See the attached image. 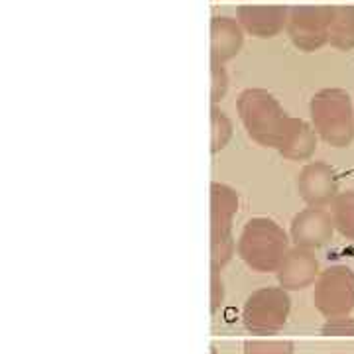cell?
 <instances>
[{"label":"cell","mask_w":354,"mask_h":354,"mask_svg":"<svg viewBox=\"0 0 354 354\" xmlns=\"http://www.w3.org/2000/svg\"><path fill=\"white\" fill-rule=\"evenodd\" d=\"M244 130L248 136L264 146L279 150L290 134L293 116L283 111L279 101L266 88H246L236 102Z\"/></svg>","instance_id":"cell-1"},{"label":"cell","mask_w":354,"mask_h":354,"mask_svg":"<svg viewBox=\"0 0 354 354\" xmlns=\"http://www.w3.org/2000/svg\"><path fill=\"white\" fill-rule=\"evenodd\" d=\"M236 250L242 262L254 272H276L290 250V236L276 221L256 216L242 228Z\"/></svg>","instance_id":"cell-2"},{"label":"cell","mask_w":354,"mask_h":354,"mask_svg":"<svg viewBox=\"0 0 354 354\" xmlns=\"http://www.w3.org/2000/svg\"><path fill=\"white\" fill-rule=\"evenodd\" d=\"M311 124L317 136L333 148H346L354 140V106L344 88H323L313 95Z\"/></svg>","instance_id":"cell-3"},{"label":"cell","mask_w":354,"mask_h":354,"mask_svg":"<svg viewBox=\"0 0 354 354\" xmlns=\"http://www.w3.org/2000/svg\"><path fill=\"white\" fill-rule=\"evenodd\" d=\"M239 211V193L225 183H211V268L221 270L234 254L232 223Z\"/></svg>","instance_id":"cell-4"},{"label":"cell","mask_w":354,"mask_h":354,"mask_svg":"<svg viewBox=\"0 0 354 354\" xmlns=\"http://www.w3.org/2000/svg\"><path fill=\"white\" fill-rule=\"evenodd\" d=\"M317 311L327 319L348 317L354 309V272L348 266H330L319 274L313 290Z\"/></svg>","instance_id":"cell-5"},{"label":"cell","mask_w":354,"mask_h":354,"mask_svg":"<svg viewBox=\"0 0 354 354\" xmlns=\"http://www.w3.org/2000/svg\"><path fill=\"white\" fill-rule=\"evenodd\" d=\"M291 299L283 288H262L248 295L242 321L252 333H278L286 327L290 317Z\"/></svg>","instance_id":"cell-6"},{"label":"cell","mask_w":354,"mask_h":354,"mask_svg":"<svg viewBox=\"0 0 354 354\" xmlns=\"http://www.w3.org/2000/svg\"><path fill=\"white\" fill-rule=\"evenodd\" d=\"M335 6H293L290 8L288 36L299 51L311 53L329 44Z\"/></svg>","instance_id":"cell-7"},{"label":"cell","mask_w":354,"mask_h":354,"mask_svg":"<svg viewBox=\"0 0 354 354\" xmlns=\"http://www.w3.org/2000/svg\"><path fill=\"white\" fill-rule=\"evenodd\" d=\"M297 193L309 207H327L339 195V176L325 162H311L297 176Z\"/></svg>","instance_id":"cell-8"},{"label":"cell","mask_w":354,"mask_h":354,"mask_svg":"<svg viewBox=\"0 0 354 354\" xmlns=\"http://www.w3.org/2000/svg\"><path fill=\"white\" fill-rule=\"evenodd\" d=\"M335 223L329 211L323 207H307L301 213L293 216L290 228V236L295 246L317 250L333 241Z\"/></svg>","instance_id":"cell-9"},{"label":"cell","mask_w":354,"mask_h":354,"mask_svg":"<svg viewBox=\"0 0 354 354\" xmlns=\"http://www.w3.org/2000/svg\"><path fill=\"white\" fill-rule=\"evenodd\" d=\"M279 286L288 291H299L313 286L319 278V262L313 250L307 248H290L286 258L276 270Z\"/></svg>","instance_id":"cell-10"},{"label":"cell","mask_w":354,"mask_h":354,"mask_svg":"<svg viewBox=\"0 0 354 354\" xmlns=\"http://www.w3.org/2000/svg\"><path fill=\"white\" fill-rule=\"evenodd\" d=\"M236 18L242 30L254 38L270 39L279 36L290 20V8L286 6H241Z\"/></svg>","instance_id":"cell-11"},{"label":"cell","mask_w":354,"mask_h":354,"mask_svg":"<svg viewBox=\"0 0 354 354\" xmlns=\"http://www.w3.org/2000/svg\"><path fill=\"white\" fill-rule=\"evenodd\" d=\"M244 44V30L239 20L228 16H215L211 20V57L225 64L239 55Z\"/></svg>","instance_id":"cell-12"},{"label":"cell","mask_w":354,"mask_h":354,"mask_svg":"<svg viewBox=\"0 0 354 354\" xmlns=\"http://www.w3.org/2000/svg\"><path fill=\"white\" fill-rule=\"evenodd\" d=\"M317 138L319 136H317L313 124H307L301 118H293L290 134L278 152L293 162H305L315 153Z\"/></svg>","instance_id":"cell-13"},{"label":"cell","mask_w":354,"mask_h":354,"mask_svg":"<svg viewBox=\"0 0 354 354\" xmlns=\"http://www.w3.org/2000/svg\"><path fill=\"white\" fill-rule=\"evenodd\" d=\"M329 44L341 51L354 50V6H335Z\"/></svg>","instance_id":"cell-14"},{"label":"cell","mask_w":354,"mask_h":354,"mask_svg":"<svg viewBox=\"0 0 354 354\" xmlns=\"http://www.w3.org/2000/svg\"><path fill=\"white\" fill-rule=\"evenodd\" d=\"M330 216L342 236L354 241V191H342L330 203Z\"/></svg>","instance_id":"cell-15"},{"label":"cell","mask_w":354,"mask_h":354,"mask_svg":"<svg viewBox=\"0 0 354 354\" xmlns=\"http://www.w3.org/2000/svg\"><path fill=\"white\" fill-rule=\"evenodd\" d=\"M211 152H221L227 148V144L232 138V122L227 114L223 113L218 106L213 104L211 109Z\"/></svg>","instance_id":"cell-16"},{"label":"cell","mask_w":354,"mask_h":354,"mask_svg":"<svg viewBox=\"0 0 354 354\" xmlns=\"http://www.w3.org/2000/svg\"><path fill=\"white\" fill-rule=\"evenodd\" d=\"M246 354H293V342L290 341H246Z\"/></svg>","instance_id":"cell-17"},{"label":"cell","mask_w":354,"mask_h":354,"mask_svg":"<svg viewBox=\"0 0 354 354\" xmlns=\"http://www.w3.org/2000/svg\"><path fill=\"white\" fill-rule=\"evenodd\" d=\"M211 79H213V85H211V101H213V104H216V102L227 95L228 88V75L227 71H225V67H223V64L211 62Z\"/></svg>","instance_id":"cell-18"},{"label":"cell","mask_w":354,"mask_h":354,"mask_svg":"<svg viewBox=\"0 0 354 354\" xmlns=\"http://www.w3.org/2000/svg\"><path fill=\"white\" fill-rule=\"evenodd\" d=\"M225 299V286L218 270L211 268V313H216Z\"/></svg>","instance_id":"cell-19"},{"label":"cell","mask_w":354,"mask_h":354,"mask_svg":"<svg viewBox=\"0 0 354 354\" xmlns=\"http://www.w3.org/2000/svg\"><path fill=\"white\" fill-rule=\"evenodd\" d=\"M325 333H330V335H351V333H354V321L348 319V317L327 319Z\"/></svg>","instance_id":"cell-20"},{"label":"cell","mask_w":354,"mask_h":354,"mask_svg":"<svg viewBox=\"0 0 354 354\" xmlns=\"http://www.w3.org/2000/svg\"><path fill=\"white\" fill-rule=\"evenodd\" d=\"M211 354H218V351H216L215 346H211Z\"/></svg>","instance_id":"cell-21"}]
</instances>
